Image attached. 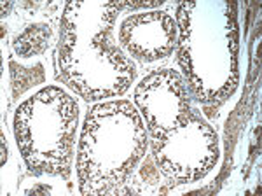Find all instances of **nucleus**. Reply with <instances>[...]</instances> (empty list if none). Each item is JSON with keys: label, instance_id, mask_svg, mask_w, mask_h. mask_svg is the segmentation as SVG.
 Masks as SVG:
<instances>
[{"label": "nucleus", "instance_id": "obj_1", "mask_svg": "<svg viewBox=\"0 0 262 196\" xmlns=\"http://www.w3.org/2000/svg\"><path fill=\"white\" fill-rule=\"evenodd\" d=\"M114 2H69L61 16L56 49L60 79L84 100L128 91L135 65L114 42Z\"/></svg>", "mask_w": 262, "mask_h": 196}, {"label": "nucleus", "instance_id": "obj_8", "mask_svg": "<svg viewBox=\"0 0 262 196\" xmlns=\"http://www.w3.org/2000/svg\"><path fill=\"white\" fill-rule=\"evenodd\" d=\"M49 27L44 23L30 25L14 37V51L19 58L39 56L48 49L49 44Z\"/></svg>", "mask_w": 262, "mask_h": 196}, {"label": "nucleus", "instance_id": "obj_7", "mask_svg": "<svg viewBox=\"0 0 262 196\" xmlns=\"http://www.w3.org/2000/svg\"><path fill=\"white\" fill-rule=\"evenodd\" d=\"M119 44L131 58L140 62L164 60L177 44V23L164 11L131 14L119 27Z\"/></svg>", "mask_w": 262, "mask_h": 196}, {"label": "nucleus", "instance_id": "obj_2", "mask_svg": "<svg viewBox=\"0 0 262 196\" xmlns=\"http://www.w3.org/2000/svg\"><path fill=\"white\" fill-rule=\"evenodd\" d=\"M179 63L189 91L205 104L231 96L238 86V23L232 4L179 6Z\"/></svg>", "mask_w": 262, "mask_h": 196}, {"label": "nucleus", "instance_id": "obj_3", "mask_svg": "<svg viewBox=\"0 0 262 196\" xmlns=\"http://www.w3.org/2000/svg\"><path fill=\"white\" fill-rule=\"evenodd\" d=\"M147 151L143 119L128 100L101 102L88 110L77 149L82 194L112 193L126 182Z\"/></svg>", "mask_w": 262, "mask_h": 196}, {"label": "nucleus", "instance_id": "obj_4", "mask_svg": "<svg viewBox=\"0 0 262 196\" xmlns=\"http://www.w3.org/2000/svg\"><path fill=\"white\" fill-rule=\"evenodd\" d=\"M77 123V100L58 86L42 88L18 105L14 114L16 144L35 175H70Z\"/></svg>", "mask_w": 262, "mask_h": 196}, {"label": "nucleus", "instance_id": "obj_9", "mask_svg": "<svg viewBox=\"0 0 262 196\" xmlns=\"http://www.w3.org/2000/svg\"><path fill=\"white\" fill-rule=\"evenodd\" d=\"M27 193H51V189L48 186H37V187H32V189H28Z\"/></svg>", "mask_w": 262, "mask_h": 196}, {"label": "nucleus", "instance_id": "obj_5", "mask_svg": "<svg viewBox=\"0 0 262 196\" xmlns=\"http://www.w3.org/2000/svg\"><path fill=\"white\" fill-rule=\"evenodd\" d=\"M215 130L192 110L180 125L154 139L152 158L173 184H192L205 179L219 161Z\"/></svg>", "mask_w": 262, "mask_h": 196}, {"label": "nucleus", "instance_id": "obj_6", "mask_svg": "<svg viewBox=\"0 0 262 196\" xmlns=\"http://www.w3.org/2000/svg\"><path fill=\"white\" fill-rule=\"evenodd\" d=\"M135 104L145 117L152 139H159L192 112L187 84L173 69L145 75L135 88Z\"/></svg>", "mask_w": 262, "mask_h": 196}]
</instances>
